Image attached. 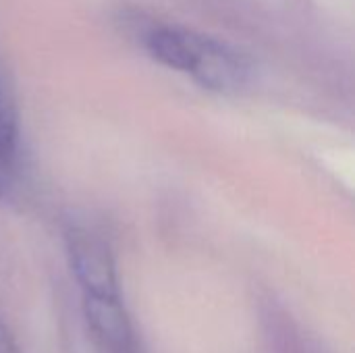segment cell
Returning <instances> with one entry per match:
<instances>
[{"label": "cell", "mask_w": 355, "mask_h": 353, "mask_svg": "<svg viewBox=\"0 0 355 353\" xmlns=\"http://www.w3.org/2000/svg\"><path fill=\"white\" fill-rule=\"evenodd\" d=\"M131 25L152 60L191 77L206 89L237 92L252 79L250 56L223 40L158 19H135Z\"/></svg>", "instance_id": "cell-1"}, {"label": "cell", "mask_w": 355, "mask_h": 353, "mask_svg": "<svg viewBox=\"0 0 355 353\" xmlns=\"http://www.w3.org/2000/svg\"><path fill=\"white\" fill-rule=\"evenodd\" d=\"M64 250L81 295L121 293L114 252L102 233L87 225H69L64 231Z\"/></svg>", "instance_id": "cell-2"}, {"label": "cell", "mask_w": 355, "mask_h": 353, "mask_svg": "<svg viewBox=\"0 0 355 353\" xmlns=\"http://www.w3.org/2000/svg\"><path fill=\"white\" fill-rule=\"evenodd\" d=\"M83 320L98 353H139L133 320L123 293L81 295Z\"/></svg>", "instance_id": "cell-3"}, {"label": "cell", "mask_w": 355, "mask_h": 353, "mask_svg": "<svg viewBox=\"0 0 355 353\" xmlns=\"http://www.w3.org/2000/svg\"><path fill=\"white\" fill-rule=\"evenodd\" d=\"M19 173V117L15 98L0 71V198H4Z\"/></svg>", "instance_id": "cell-4"}, {"label": "cell", "mask_w": 355, "mask_h": 353, "mask_svg": "<svg viewBox=\"0 0 355 353\" xmlns=\"http://www.w3.org/2000/svg\"><path fill=\"white\" fill-rule=\"evenodd\" d=\"M0 353H23L12 331L8 329V325L4 320H0Z\"/></svg>", "instance_id": "cell-5"}]
</instances>
